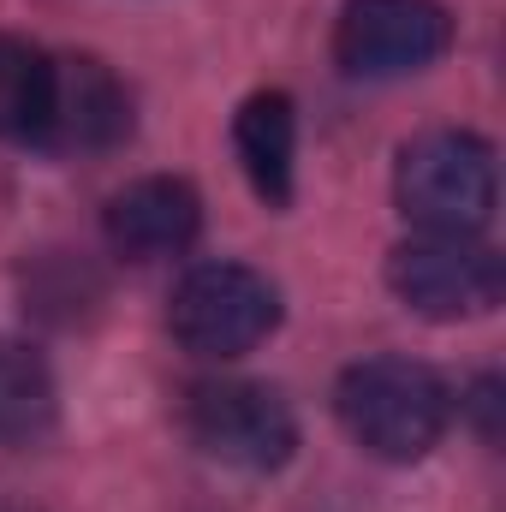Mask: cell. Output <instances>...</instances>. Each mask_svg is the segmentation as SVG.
I'll use <instances>...</instances> for the list:
<instances>
[{
	"label": "cell",
	"instance_id": "6da1fadb",
	"mask_svg": "<svg viewBox=\"0 0 506 512\" xmlns=\"http://www.w3.org/2000/svg\"><path fill=\"white\" fill-rule=\"evenodd\" d=\"M334 405H340L346 435L364 453L387 459V465L423 459L453 423L447 382L429 364H417V358H364V364H352L340 376Z\"/></svg>",
	"mask_w": 506,
	"mask_h": 512
},
{
	"label": "cell",
	"instance_id": "7a4b0ae2",
	"mask_svg": "<svg viewBox=\"0 0 506 512\" xmlns=\"http://www.w3.org/2000/svg\"><path fill=\"white\" fill-rule=\"evenodd\" d=\"M393 197L423 233L477 239L495 215V149L477 131H423L399 149Z\"/></svg>",
	"mask_w": 506,
	"mask_h": 512
},
{
	"label": "cell",
	"instance_id": "3957f363",
	"mask_svg": "<svg viewBox=\"0 0 506 512\" xmlns=\"http://www.w3.org/2000/svg\"><path fill=\"white\" fill-rule=\"evenodd\" d=\"M167 328L191 358H245L280 328V286L245 262H203L173 286Z\"/></svg>",
	"mask_w": 506,
	"mask_h": 512
},
{
	"label": "cell",
	"instance_id": "277c9868",
	"mask_svg": "<svg viewBox=\"0 0 506 512\" xmlns=\"http://www.w3.org/2000/svg\"><path fill=\"white\" fill-rule=\"evenodd\" d=\"M185 435L233 471H280L298 447L292 405L268 382H197L185 399Z\"/></svg>",
	"mask_w": 506,
	"mask_h": 512
},
{
	"label": "cell",
	"instance_id": "5b68a950",
	"mask_svg": "<svg viewBox=\"0 0 506 512\" xmlns=\"http://www.w3.org/2000/svg\"><path fill=\"white\" fill-rule=\"evenodd\" d=\"M387 286L405 310H417L429 322H465V316H489L501 304L506 274L501 256L477 239L423 233L387 256Z\"/></svg>",
	"mask_w": 506,
	"mask_h": 512
},
{
	"label": "cell",
	"instance_id": "8992f818",
	"mask_svg": "<svg viewBox=\"0 0 506 512\" xmlns=\"http://www.w3.org/2000/svg\"><path fill=\"white\" fill-rule=\"evenodd\" d=\"M453 48V18L441 0H346L334 30V60L352 78H405Z\"/></svg>",
	"mask_w": 506,
	"mask_h": 512
},
{
	"label": "cell",
	"instance_id": "52a82bcc",
	"mask_svg": "<svg viewBox=\"0 0 506 512\" xmlns=\"http://www.w3.org/2000/svg\"><path fill=\"white\" fill-rule=\"evenodd\" d=\"M131 137V96L126 84L96 60V54H66L54 60V90H48V120H42V149H114Z\"/></svg>",
	"mask_w": 506,
	"mask_h": 512
},
{
	"label": "cell",
	"instance_id": "ba28073f",
	"mask_svg": "<svg viewBox=\"0 0 506 512\" xmlns=\"http://www.w3.org/2000/svg\"><path fill=\"white\" fill-rule=\"evenodd\" d=\"M102 227H108V245L126 262H161V256L191 251V239L203 233V203L185 179L155 173V179L114 191Z\"/></svg>",
	"mask_w": 506,
	"mask_h": 512
},
{
	"label": "cell",
	"instance_id": "9c48e42d",
	"mask_svg": "<svg viewBox=\"0 0 506 512\" xmlns=\"http://www.w3.org/2000/svg\"><path fill=\"white\" fill-rule=\"evenodd\" d=\"M233 149L239 167L256 185V197L268 209L292 203V161H298V114L286 90H256L245 96V108L233 114Z\"/></svg>",
	"mask_w": 506,
	"mask_h": 512
},
{
	"label": "cell",
	"instance_id": "30bf717a",
	"mask_svg": "<svg viewBox=\"0 0 506 512\" xmlns=\"http://www.w3.org/2000/svg\"><path fill=\"white\" fill-rule=\"evenodd\" d=\"M54 60L18 36H0V143H36L48 120Z\"/></svg>",
	"mask_w": 506,
	"mask_h": 512
},
{
	"label": "cell",
	"instance_id": "8fae6325",
	"mask_svg": "<svg viewBox=\"0 0 506 512\" xmlns=\"http://www.w3.org/2000/svg\"><path fill=\"white\" fill-rule=\"evenodd\" d=\"M54 423V376L42 352L0 340V441H30Z\"/></svg>",
	"mask_w": 506,
	"mask_h": 512
},
{
	"label": "cell",
	"instance_id": "7c38bea8",
	"mask_svg": "<svg viewBox=\"0 0 506 512\" xmlns=\"http://www.w3.org/2000/svg\"><path fill=\"white\" fill-rule=\"evenodd\" d=\"M495 405H501V382H495V376H483V382L471 387V411L483 417V435H489V441H495Z\"/></svg>",
	"mask_w": 506,
	"mask_h": 512
}]
</instances>
